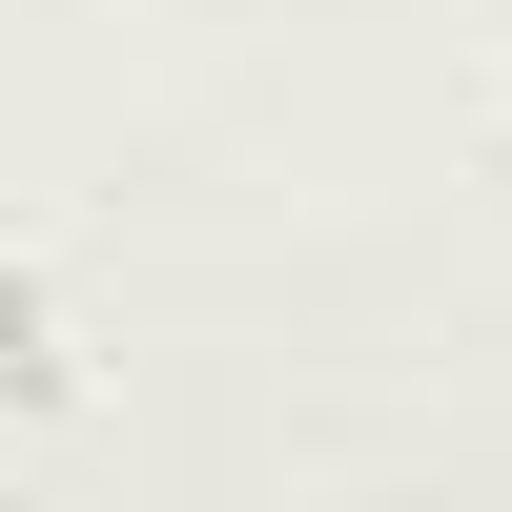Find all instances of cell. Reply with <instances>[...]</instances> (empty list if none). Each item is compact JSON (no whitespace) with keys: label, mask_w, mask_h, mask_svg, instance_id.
<instances>
[{"label":"cell","mask_w":512,"mask_h":512,"mask_svg":"<svg viewBox=\"0 0 512 512\" xmlns=\"http://www.w3.org/2000/svg\"><path fill=\"white\" fill-rule=\"evenodd\" d=\"M41 410V308H21V267H0V431Z\"/></svg>","instance_id":"obj_1"}]
</instances>
